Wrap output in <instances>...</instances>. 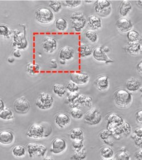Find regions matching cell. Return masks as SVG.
Segmentation results:
<instances>
[{
    "mask_svg": "<svg viewBox=\"0 0 142 160\" xmlns=\"http://www.w3.org/2000/svg\"><path fill=\"white\" fill-rule=\"evenodd\" d=\"M106 120L107 123H111L117 126H121L125 122L124 118L116 112H111L106 116Z\"/></svg>",
    "mask_w": 142,
    "mask_h": 160,
    "instance_id": "26",
    "label": "cell"
},
{
    "mask_svg": "<svg viewBox=\"0 0 142 160\" xmlns=\"http://www.w3.org/2000/svg\"><path fill=\"white\" fill-rule=\"evenodd\" d=\"M141 101H142V95L141 96Z\"/></svg>",
    "mask_w": 142,
    "mask_h": 160,
    "instance_id": "64",
    "label": "cell"
},
{
    "mask_svg": "<svg viewBox=\"0 0 142 160\" xmlns=\"http://www.w3.org/2000/svg\"><path fill=\"white\" fill-rule=\"evenodd\" d=\"M140 54H142V46H141V48L140 51Z\"/></svg>",
    "mask_w": 142,
    "mask_h": 160,
    "instance_id": "63",
    "label": "cell"
},
{
    "mask_svg": "<svg viewBox=\"0 0 142 160\" xmlns=\"http://www.w3.org/2000/svg\"><path fill=\"white\" fill-rule=\"evenodd\" d=\"M69 137L72 141L75 140H84V132L80 128H75L71 129Z\"/></svg>",
    "mask_w": 142,
    "mask_h": 160,
    "instance_id": "34",
    "label": "cell"
},
{
    "mask_svg": "<svg viewBox=\"0 0 142 160\" xmlns=\"http://www.w3.org/2000/svg\"><path fill=\"white\" fill-rule=\"evenodd\" d=\"M117 29L122 33H128L133 29L134 25L131 20L128 18H121L115 23Z\"/></svg>",
    "mask_w": 142,
    "mask_h": 160,
    "instance_id": "15",
    "label": "cell"
},
{
    "mask_svg": "<svg viewBox=\"0 0 142 160\" xmlns=\"http://www.w3.org/2000/svg\"><path fill=\"white\" fill-rule=\"evenodd\" d=\"M135 118L138 124L142 125V109L137 112L135 113Z\"/></svg>",
    "mask_w": 142,
    "mask_h": 160,
    "instance_id": "47",
    "label": "cell"
},
{
    "mask_svg": "<svg viewBox=\"0 0 142 160\" xmlns=\"http://www.w3.org/2000/svg\"><path fill=\"white\" fill-rule=\"evenodd\" d=\"M84 2L86 4H91L93 3H94L95 1H92V0H85V1H84Z\"/></svg>",
    "mask_w": 142,
    "mask_h": 160,
    "instance_id": "60",
    "label": "cell"
},
{
    "mask_svg": "<svg viewBox=\"0 0 142 160\" xmlns=\"http://www.w3.org/2000/svg\"><path fill=\"white\" fill-rule=\"evenodd\" d=\"M14 113L11 109L6 107L2 111H0V118L3 121H9L14 119Z\"/></svg>",
    "mask_w": 142,
    "mask_h": 160,
    "instance_id": "31",
    "label": "cell"
},
{
    "mask_svg": "<svg viewBox=\"0 0 142 160\" xmlns=\"http://www.w3.org/2000/svg\"><path fill=\"white\" fill-rule=\"evenodd\" d=\"M100 154L102 157L105 159H110L113 157L114 152L111 146H105L100 150Z\"/></svg>",
    "mask_w": 142,
    "mask_h": 160,
    "instance_id": "32",
    "label": "cell"
},
{
    "mask_svg": "<svg viewBox=\"0 0 142 160\" xmlns=\"http://www.w3.org/2000/svg\"><path fill=\"white\" fill-rule=\"evenodd\" d=\"M12 57L15 59H19L22 58V53L21 50L17 49H15L12 52Z\"/></svg>",
    "mask_w": 142,
    "mask_h": 160,
    "instance_id": "48",
    "label": "cell"
},
{
    "mask_svg": "<svg viewBox=\"0 0 142 160\" xmlns=\"http://www.w3.org/2000/svg\"><path fill=\"white\" fill-rule=\"evenodd\" d=\"M30 103L25 97L22 96L18 98L13 103V110L18 114H26L30 110Z\"/></svg>",
    "mask_w": 142,
    "mask_h": 160,
    "instance_id": "10",
    "label": "cell"
},
{
    "mask_svg": "<svg viewBox=\"0 0 142 160\" xmlns=\"http://www.w3.org/2000/svg\"><path fill=\"white\" fill-rule=\"evenodd\" d=\"M27 149L24 146L17 145L12 148V152L13 156L16 158H22L26 156Z\"/></svg>",
    "mask_w": 142,
    "mask_h": 160,
    "instance_id": "33",
    "label": "cell"
},
{
    "mask_svg": "<svg viewBox=\"0 0 142 160\" xmlns=\"http://www.w3.org/2000/svg\"><path fill=\"white\" fill-rule=\"evenodd\" d=\"M58 67L57 61L55 59H52L50 61V68L52 69H56Z\"/></svg>",
    "mask_w": 142,
    "mask_h": 160,
    "instance_id": "49",
    "label": "cell"
},
{
    "mask_svg": "<svg viewBox=\"0 0 142 160\" xmlns=\"http://www.w3.org/2000/svg\"><path fill=\"white\" fill-rule=\"evenodd\" d=\"M136 6L140 9H142V0H138L135 2Z\"/></svg>",
    "mask_w": 142,
    "mask_h": 160,
    "instance_id": "56",
    "label": "cell"
},
{
    "mask_svg": "<svg viewBox=\"0 0 142 160\" xmlns=\"http://www.w3.org/2000/svg\"><path fill=\"white\" fill-rule=\"evenodd\" d=\"M135 159L142 160V148H140L139 149L137 150L135 153Z\"/></svg>",
    "mask_w": 142,
    "mask_h": 160,
    "instance_id": "51",
    "label": "cell"
},
{
    "mask_svg": "<svg viewBox=\"0 0 142 160\" xmlns=\"http://www.w3.org/2000/svg\"><path fill=\"white\" fill-rule=\"evenodd\" d=\"M141 46L140 43L129 42L124 49L126 52L131 55H136L140 54Z\"/></svg>",
    "mask_w": 142,
    "mask_h": 160,
    "instance_id": "24",
    "label": "cell"
},
{
    "mask_svg": "<svg viewBox=\"0 0 142 160\" xmlns=\"http://www.w3.org/2000/svg\"><path fill=\"white\" fill-rule=\"evenodd\" d=\"M136 69L139 73L142 74V60L138 63L136 66Z\"/></svg>",
    "mask_w": 142,
    "mask_h": 160,
    "instance_id": "54",
    "label": "cell"
},
{
    "mask_svg": "<svg viewBox=\"0 0 142 160\" xmlns=\"http://www.w3.org/2000/svg\"><path fill=\"white\" fill-rule=\"evenodd\" d=\"M48 6L54 13L60 12L62 10L63 6L61 1L58 0L49 1L48 3Z\"/></svg>",
    "mask_w": 142,
    "mask_h": 160,
    "instance_id": "35",
    "label": "cell"
},
{
    "mask_svg": "<svg viewBox=\"0 0 142 160\" xmlns=\"http://www.w3.org/2000/svg\"><path fill=\"white\" fill-rule=\"evenodd\" d=\"M102 114L96 107H91L84 115V121L85 124L90 126L99 125L102 120Z\"/></svg>",
    "mask_w": 142,
    "mask_h": 160,
    "instance_id": "7",
    "label": "cell"
},
{
    "mask_svg": "<svg viewBox=\"0 0 142 160\" xmlns=\"http://www.w3.org/2000/svg\"><path fill=\"white\" fill-rule=\"evenodd\" d=\"M16 59L13 57H9L7 58V62L10 64H12L15 62Z\"/></svg>",
    "mask_w": 142,
    "mask_h": 160,
    "instance_id": "57",
    "label": "cell"
},
{
    "mask_svg": "<svg viewBox=\"0 0 142 160\" xmlns=\"http://www.w3.org/2000/svg\"><path fill=\"white\" fill-rule=\"evenodd\" d=\"M23 30L15 29L12 31V46L14 49L24 50L27 49L28 45L26 36V27L25 24L22 25Z\"/></svg>",
    "mask_w": 142,
    "mask_h": 160,
    "instance_id": "1",
    "label": "cell"
},
{
    "mask_svg": "<svg viewBox=\"0 0 142 160\" xmlns=\"http://www.w3.org/2000/svg\"><path fill=\"white\" fill-rule=\"evenodd\" d=\"M67 142L65 139L58 137L52 140L50 152L52 154L60 155L63 153L67 149Z\"/></svg>",
    "mask_w": 142,
    "mask_h": 160,
    "instance_id": "12",
    "label": "cell"
},
{
    "mask_svg": "<svg viewBox=\"0 0 142 160\" xmlns=\"http://www.w3.org/2000/svg\"><path fill=\"white\" fill-rule=\"evenodd\" d=\"M114 138L111 137L103 141L105 144L107 145V146H114V141L113 140Z\"/></svg>",
    "mask_w": 142,
    "mask_h": 160,
    "instance_id": "53",
    "label": "cell"
},
{
    "mask_svg": "<svg viewBox=\"0 0 142 160\" xmlns=\"http://www.w3.org/2000/svg\"><path fill=\"white\" fill-rule=\"evenodd\" d=\"M139 91L140 92H141V93H142V86H141V87H140V89H139Z\"/></svg>",
    "mask_w": 142,
    "mask_h": 160,
    "instance_id": "62",
    "label": "cell"
},
{
    "mask_svg": "<svg viewBox=\"0 0 142 160\" xmlns=\"http://www.w3.org/2000/svg\"><path fill=\"white\" fill-rule=\"evenodd\" d=\"M15 136L11 131L4 129L0 132V143L2 145L8 146L13 142Z\"/></svg>",
    "mask_w": 142,
    "mask_h": 160,
    "instance_id": "21",
    "label": "cell"
},
{
    "mask_svg": "<svg viewBox=\"0 0 142 160\" xmlns=\"http://www.w3.org/2000/svg\"><path fill=\"white\" fill-rule=\"evenodd\" d=\"M142 86L140 81L137 79L131 78L128 79L125 84V88L130 92H135L138 91Z\"/></svg>",
    "mask_w": 142,
    "mask_h": 160,
    "instance_id": "23",
    "label": "cell"
},
{
    "mask_svg": "<svg viewBox=\"0 0 142 160\" xmlns=\"http://www.w3.org/2000/svg\"><path fill=\"white\" fill-rule=\"evenodd\" d=\"M52 92L56 96L60 98L66 96L67 89L66 86L60 83H55L52 87Z\"/></svg>",
    "mask_w": 142,
    "mask_h": 160,
    "instance_id": "28",
    "label": "cell"
},
{
    "mask_svg": "<svg viewBox=\"0 0 142 160\" xmlns=\"http://www.w3.org/2000/svg\"><path fill=\"white\" fill-rule=\"evenodd\" d=\"M103 46H98L93 49L92 57L97 62L109 64L113 62V60L108 56L103 50Z\"/></svg>",
    "mask_w": 142,
    "mask_h": 160,
    "instance_id": "14",
    "label": "cell"
},
{
    "mask_svg": "<svg viewBox=\"0 0 142 160\" xmlns=\"http://www.w3.org/2000/svg\"><path fill=\"white\" fill-rule=\"evenodd\" d=\"M26 69L28 74L34 76L39 73L41 71V66L37 63L30 62L26 64Z\"/></svg>",
    "mask_w": 142,
    "mask_h": 160,
    "instance_id": "27",
    "label": "cell"
},
{
    "mask_svg": "<svg viewBox=\"0 0 142 160\" xmlns=\"http://www.w3.org/2000/svg\"><path fill=\"white\" fill-rule=\"evenodd\" d=\"M59 62L60 65H61V66H65L67 64V61L64 60L59 59Z\"/></svg>",
    "mask_w": 142,
    "mask_h": 160,
    "instance_id": "59",
    "label": "cell"
},
{
    "mask_svg": "<svg viewBox=\"0 0 142 160\" xmlns=\"http://www.w3.org/2000/svg\"><path fill=\"white\" fill-rule=\"evenodd\" d=\"M85 38L91 43H96L99 41V36L96 31L89 29L85 32Z\"/></svg>",
    "mask_w": 142,
    "mask_h": 160,
    "instance_id": "36",
    "label": "cell"
},
{
    "mask_svg": "<svg viewBox=\"0 0 142 160\" xmlns=\"http://www.w3.org/2000/svg\"><path fill=\"white\" fill-rule=\"evenodd\" d=\"M79 94V92H67L65 98V103L68 105H69L76 99Z\"/></svg>",
    "mask_w": 142,
    "mask_h": 160,
    "instance_id": "42",
    "label": "cell"
},
{
    "mask_svg": "<svg viewBox=\"0 0 142 160\" xmlns=\"http://www.w3.org/2000/svg\"><path fill=\"white\" fill-rule=\"evenodd\" d=\"M69 76L70 80L79 86L86 85L90 80L89 74L85 72H72Z\"/></svg>",
    "mask_w": 142,
    "mask_h": 160,
    "instance_id": "13",
    "label": "cell"
},
{
    "mask_svg": "<svg viewBox=\"0 0 142 160\" xmlns=\"http://www.w3.org/2000/svg\"><path fill=\"white\" fill-rule=\"evenodd\" d=\"M6 104L5 102L2 98L0 99V111H2L3 109L6 108Z\"/></svg>",
    "mask_w": 142,
    "mask_h": 160,
    "instance_id": "55",
    "label": "cell"
},
{
    "mask_svg": "<svg viewBox=\"0 0 142 160\" xmlns=\"http://www.w3.org/2000/svg\"><path fill=\"white\" fill-rule=\"evenodd\" d=\"M115 159L117 160H130L131 157L126 151V149L123 147L120 149L115 156Z\"/></svg>",
    "mask_w": 142,
    "mask_h": 160,
    "instance_id": "40",
    "label": "cell"
},
{
    "mask_svg": "<svg viewBox=\"0 0 142 160\" xmlns=\"http://www.w3.org/2000/svg\"><path fill=\"white\" fill-rule=\"evenodd\" d=\"M75 55L74 49L69 46H65L60 49L58 53L59 59L69 61L73 59Z\"/></svg>",
    "mask_w": 142,
    "mask_h": 160,
    "instance_id": "19",
    "label": "cell"
},
{
    "mask_svg": "<svg viewBox=\"0 0 142 160\" xmlns=\"http://www.w3.org/2000/svg\"><path fill=\"white\" fill-rule=\"evenodd\" d=\"M69 20L71 30L76 33L82 32L87 26V18L82 12H73Z\"/></svg>",
    "mask_w": 142,
    "mask_h": 160,
    "instance_id": "2",
    "label": "cell"
},
{
    "mask_svg": "<svg viewBox=\"0 0 142 160\" xmlns=\"http://www.w3.org/2000/svg\"><path fill=\"white\" fill-rule=\"evenodd\" d=\"M44 160H51V157L46 156V158H44Z\"/></svg>",
    "mask_w": 142,
    "mask_h": 160,
    "instance_id": "61",
    "label": "cell"
},
{
    "mask_svg": "<svg viewBox=\"0 0 142 160\" xmlns=\"http://www.w3.org/2000/svg\"><path fill=\"white\" fill-rule=\"evenodd\" d=\"M54 25L57 31L61 33L66 32L69 27L68 20L64 17H59L56 19Z\"/></svg>",
    "mask_w": 142,
    "mask_h": 160,
    "instance_id": "22",
    "label": "cell"
},
{
    "mask_svg": "<svg viewBox=\"0 0 142 160\" xmlns=\"http://www.w3.org/2000/svg\"><path fill=\"white\" fill-rule=\"evenodd\" d=\"M42 46L45 53L52 54L57 50L58 43L55 38L49 36H46L43 38Z\"/></svg>",
    "mask_w": 142,
    "mask_h": 160,
    "instance_id": "11",
    "label": "cell"
},
{
    "mask_svg": "<svg viewBox=\"0 0 142 160\" xmlns=\"http://www.w3.org/2000/svg\"><path fill=\"white\" fill-rule=\"evenodd\" d=\"M54 122L57 127L60 129H65L71 124V118L66 113L60 112L55 116Z\"/></svg>",
    "mask_w": 142,
    "mask_h": 160,
    "instance_id": "16",
    "label": "cell"
},
{
    "mask_svg": "<svg viewBox=\"0 0 142 160\" xmlns=\"http://www.w3.org/2000/svg\"><path fill=\"white\" fill-rule=\"evenodd\" d=\"M54 101V98L51 94L43 92L40 93L35 104L40 110H47L52 108Z\"/></svg>",
    "mask_w": 142,
    "mask_h": 160,
    "instance_id": "8",
    "label": "cell"
},
{
    "mask_svg": "<svg viewBox=\"0 0 142 160\" xmlns=\"http://www.w3.org/2000/svg\"><path fill=\"white\" fill-rule=\"evenodd\" d=\"M127 38L130 42L141 43L142 42V37L139 32L136 30H131L127 33Z\"/></svg>",
    "mask_w": 142,
    "mask_h": 160,
    "instance_id": "30",
    "label": "cell"
},
{
    "mask_svg": "<svg viewBox=\"0 0 142 160\" xmlns=\"http://www.w3.org/2000/svg\"><path fill=\"white\" fill-rule=\"evenodd\" d=\"M28 156L30 158H42L46 155L47 148L40 143H29L26 146Z\"/></svg>",
    "mask_w": 142,
    "mask_h": 160,
    "instance_id": "9",
    "label": "cell"
},
{
    "mask_svg": "<svg viewBox=\"0 0 142 160\" xmlns=\"http://www.w3.org/2000/svg\"><path fill=\"white\" fill-rule=\"evenodd\" d=\"M103 50L106 52V53H108L110 52V49L109 47L107 46H103Z\"/></svg>",
    "mask_w": 142,
    "mask_h": 160,
    "instance_id": "58",
    "label": "cell"
},
{
    "mask_svg": "<svg viewBox=\"0 0 142 160\" xmlns=\"http://www.w3.org/2000/svg\"><path fill=\"white\" fill-rule=\"evenodd\" d=\"M87 26L89 29L97 31L102 28V20L97 15H91L87 18Z\"/></svg>",
    "mask_w": 142,
    "mask_h": 160,
    "instance_id": "17",
    "label": "cell"
},
{
    "mask_svg": "<svg viewBox=\"0 0 142 160\" xmlns=\"http://www.w3.org/2000/svg\"><path fill=\"white\" fill-rule=\"evenodd\" d=\"M70 115L71 117L76 120H81L84 118V114L82 110L79 107L71 109Z\"/></svg>",
    "mask_w": 142,
    "mask_h": 160,
    "instance_id": "39",
    "label": "cell"
},
{
    "mask_svg": "<svg viewBox=\"0 0 142 160\" xmlns=\"http://www.w3.org/2000/svg\"><path fill=\"white\" fill-rule=\"evenodd\" d=\"M132 9L131 3L129 1L124 0L120 5L119 12L120 15L123 18L126 17L131 12Z\"/></svg>",
    "mask_w": 142,
    "mask_h": 160,
    "instance_id": "25",
    "label": "cell"
},
{
    "mask_svg": "<svg viewBox=\"0 0 142 160\" xmlns=\"http://www.w3.org/2000/svg\"><path fill=\"white\" fill-rule=\"evenodd\" d=\"M94 11L100 18H107L111 14L112 5L108 0H97L94 3Z\"/></svg>",
    "mask_w": 142,
    "mask_h": 160,
    "instance_id": "6",
    "label": "cell"
},
{
    "mask_svg": "<svg viewBox=\"0 0 142 160\" xmlns=\"http://www.w3.org/2000/svg\"><path fill=\"white\" fill-rule=\"evenodd\" d=\"M84 146V140H75L72 143V148L74 151L83 149Z\"/></svg>",
    "mask_w": 142,
    "mask_h": 160,
    "instance_id": "43",
    "label": "cell"
},
{
    "mask_svg": "<svg viewBox=\"0 0 142 160\" xmlns=\"http://www.w3.org/2000/svg\"><path fill=\"white\" fill-rule=\"evenodd\" d=\"M135 143L137 147L142 148V137H137L135 139Z\"/></svg>",
    "mask_w": 142,
    "mask_h": 160,
    "instance_id": "52",
    "label": "cell"
},
{
    "mask_svg": "<svg viewBox=\"0 0 142 160\" xmlns=\"http://www.w3.org/2000/svg\"><path fill=\"white\" fill-rule=\"evenodd\" d=\"M34 15L36 22L42 25L51 24L55 20L54 12L48 7H39L35 11Z\"/></svg>",
    "mask_w": 142,
    "mask_h": 160,
    "instance_id": "3",
    "label": "cell"
},
{
    "mask_svg": "<svg viewBox=\"0 0 142 160\" xmlns=\"http://www.w3.org/2000/svg\"><path fill=\"white\" fill-rule=\"evenodd\" d=\"M87 156V151L85 147L79 150L74 151L70 159L74 160H83L86 158Z\"/></svg>",
    "mask_w": 142,
    "mask_h": 160,
    "instance_id": "37",
    "label": "cell"
},
{
    "mask_svg": "<svg viewBox=\"0 0 142 160\" xmlns=\"http://www.w3.org/2000/svg\"><path fill=\"white\" fill-rule=\"evenodd\" d=\"M92 46L85 42H81L79 45L78 51L81 58L90 57L92 55L93 51Z\"/></svg>",
    "mask_w": 142,
    "mask_h": 160,
    "instance_id": "20",
    "label": "cell"
},
{
    "mask_svg": "<svg viewBox=\"0 0 142 160\" xmlns=\"http://www.w3.org/2000/svg\"><path fill=\"white\" fill-rule=\"evenodd\" d=\"M51 129L46 130L44 125L39 123H33L29 126L26 133L27 137L35 139H39L49 136L51 131H46L51 130Z\"/></svg>",
    "mask_w": 142,
    "mask_h": 160,
    "instance_id": "5",
    "label": "cell"
},
{
    "mask_svg": "<svg viewBox=\"0 0 142 160\" xmlns=\"http://www.w3.org/2000/svg\"><path fill=\"white\" fill-rule=\"evenodd\" d=\"M100 138L102 141L107 139L111 137H113V134L108 129H105L100 133Z\"/></svg>",
    "mask_w": 142,
    "mask_h": 160,
    "instance_id": "45",
    "label": "cell"
},
{
    "mask_svg": "<svg viewBox=\"0 0 142 160\" xmlns=\"http://www.w3.org/2000/svg\"><path fill=\"white\" fill-rule=\"evenodd\" d=\"M134 134L137 137H142V126L135 128L134 130Z\"/></svg>",
    "mask_w": 142,
    "mask_h": 160,
    "instance_id": "50",
    "label": "cell"
},
{
    "mask_svg": "<svg viewBox=\"0 0 142 160\" xmlns=\"http://www.w3.org/2000/svg\"><path fill=\"white\" fill-rule=\"evenodd\" d=\"M63 6L70 9H75L81 6L82 1L81 0H65L62 1Z\"/></svg>",
    "mask_w": 142,
    "mask_h": 160,
    "instance_id": "38",
    "label": "cell"
},
{
    "mask_svg": "<svg viewBox=\"0 0 142 160\" xmlns=\"http://www.w3.org/2000/svg\"><path fill=\"white\" fill-rule=\"evenodd\" d=\"M96 89L100 91H105L108 90L110 86V80L108 76L101 75L96 78L94 82Z\"/></svg>",
    "mask_w": 142,
    "mask_h": 160,
    "instance_id": "18",
    "label": "cell"
},
{
    "mask_svg": "<svg viewBox=\"0 0 142 160\" xmlns=\"http://www.w3.org/2000/svg\"><path fill=\"white\" fill-rule=\"evenodd\" d=\"M66 87L68 92H79L80 90L79 86L71 80L68 81L67 83Z\"/></svg>",
    "mask_w": 142,
    "mask_h": 160,
    "instance_id": "41",
    "label": "cell"
},
{
    "mask_svg": "<svg viewBox=\"0 0 142 160\" xmlns=\"http://www.w3.org/2000/svg\"><path fill=\"white\" fill-rule=\"evenodd\" d=\"M113 98L115 104L121 108L128 107L133 101V97L131 92L126 89H118L115 92Z\"/></svg>",
    "mask_w": 142,
    "mask_h": 160,
    "instance_id": "4",
    "label": "cell"
},
{
    "mask_svg": "<svg viewBox=\"0 0 142 160\" xmlns=\"http://www.w3.org/2000/svg\"><path fill=\"white\" fill-rule=\"evenodd\" d=\"M123 135L126 137H128L131 134V125L128 122H125L121 126Z\"/></svg>",
    "mask_w": 142,
    "mask_h": 160,
    "instance_id": "44",
    "label": "cell"
},
{
    "mask_svg": "<svg viewBox=\"0 0 142 160\" xmlns=\"http://www.w3.org/2000/svg\"><path fill=\"white\" fill-rule=\"evenodd\" d=\"M87 96L84 94H80L76 99L77 102L79 106L85 107V101H86Z\"/></svg>",
    "mask_w": 142,
    "mask_h": 160,
    "instance_id": "46",
    "label": "cell"
},
{
    "mask_svg": "<svg viewBox=\"0 0 142 160\" xmlns=\"http://www.w3.org/2000/svg\"><path fill=\"white\" fill-rule=\"evenodd\" d=\"M0 35L4 39L9 40L12 38V31L5 24L0 25Z\"/></svg>",
    "mask_w": 142,
    "mask_h": 160,
    "instance_id": "29",
    "label": "cell"
}]
</instances>
